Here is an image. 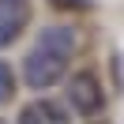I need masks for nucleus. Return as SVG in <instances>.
Returning a JSON list of instances; mask_svg holds the SVG:
<instances>
[{
  "label": "nucleus",
  "instance_id": "f257e3e1",
  "mask_svg": "<svg viewBox=\"0 0 124 124\" xmlns=\"http://www.w3.org/2000/svg\"><path fill=\"white\" fill-rule=\"evenodd\" d=\"M75 49H79V34L71 30L68 23L45 26V30L38 34V41H34V49L26 53V60H23L26 86L45 90V86H53L56 79H64V71H68Z\"/></svg>",
  "mask_w": 124,
  "mask_h": 124
},
{
  "label": "nucleus",
  "instance_id": "7ed1b4c3",
  "mask_svg": "<svg viewBox=\"0 0 124 124\" xmlns=\"http://www.w3.org/2000/svg\"><path fill=\"white\" fill-rule=\"evenodd\" d=\"M30 23V0H0V49L23 38Z\"/></svg>",
  "mask_w": 124,
  "mask_h": 124
},
{
  "label": "nucleus",
  "instance_id": "f03ea898",
  "mask_svg": "<svg viewBox=\"0 0 124 124\" xmlns=\"http://www.w3.org/2000/svg\"><path fill=\"white\" fill-rule=\"evenodd\" d=\"M68 105L79 116H98L105 109V90H101L94 71H75L68 79Z\"/></svg>",
  "mask_w": 124,
  "mask_h": 124
},
{
  "label": "nucleus",
  "instance_id": "20e7f679",
  "mask_svg": "<svg viewBox=\"0 0 124 124\" xmlns=\"http://www.w3.org/2000/svg\"><path fill=\"white\" fill-rule=\"evenodd\" d=\"M19 124H68V113L56 101H30L19 109Z\"/></svg>",
  "mask_w": 124,
  "mask_h": 124
},
{
  "label": "nucleus",
  "instance_id": "39448f33",
  "mask_svg": "<svg viewBox=\"0 0 124 124\" xmlns=\"http://www.w3.org/2000/svg\"><path fill=\"white\" fill-rule=\"evenodd\" d=\"M11 94H15V71L0 60V105H4V101H11Z\"/></svg>",
  "mask_w": 124,
  "mask_h": 124
},
{
  "label": "nucleus",
  "instance_id": "423d86ee",
  "mask_svg": "<svg viewBox=\"0 0 124 124\" xmlns=\"http://www.w3.org/2000/svg\"><path fill=\"white\" fill-rule=\"evenodd\" d=\"M53 8H60V11H79V8H86L90 0H49Z\"/></svg>",
  "mask_w": 124,
  "mask_h": 124
}]
</instances>
